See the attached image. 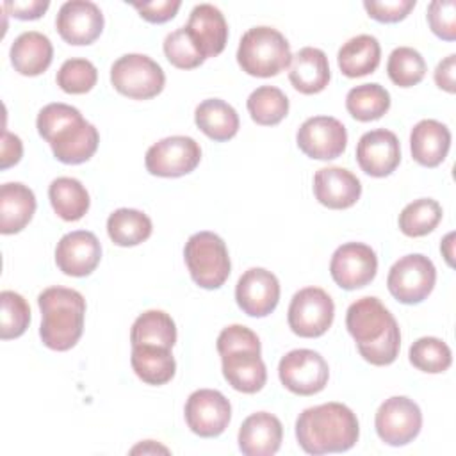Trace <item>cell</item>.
Instances as JSON below:
<instances>
[{
  "label": "cell",
  "instance_id": "cell-18",
  "mask_svg": "<svg viewBox=\"0 0 456 456\" xmlns=\"http://www.w3.org/2000/svg\"><path fill=\"white\" fill-rule=\"evenodd\" d=\"M356 162L369 176H388L401 162L397 135L387 128L365 132L356 144Z\"/></svg>",
  "mask_w": 456,
  "mask_h": 456
},
{
  "label": "cell",
  "instance_id": "cell-50",
  "mask_svg": "<svg viewBox=\"0 0 456 456\" xmlns=\"http://www.w3.org/2000/svg\"><path fill=\"white\" fill-rule=\"evenodd\" d=\"M454 233L451 232V233H447L445 235V239L442 240V244H440V251L444 253V256H445V260H447V264L452 267L454 265V262H452V256H454V251H452V248H454Z\"/></svg>",
  "mask_w": 456,
  "mask_h": 456
},
{
  "label": "cell",
  "instance_id": "cell-21",
  "mask_svg": "<svg viewBox=\"0 0 456 456\" xmlns=\"http://www.w3.org/2000/svg\"><path fill=\"white\" fill-rule=\"evenodd\" d=\"M315 200L333 210L353 207L362 194V183L349 169L321 167L314 176Z\"/></svg>",
  "mask_w": 456,
  "mask_h": 456
},
{
  "label": "cell",
  "instance_id": "cell-13",
  "mask_svg": "<svg viewBox=\"0 0 456 456\" xmlns=\"http://www.w3.org/2000/svg\"><path fill=\"white\" fill-rule=\"evenodd\" d=\"M185 422L189 429L201 438L219 436L230 424V401L212 388H200L192 392L185 403Z\"/></svg>",
  "mask_w": 456,
  "mask_h": 456
},
{
  "label": "cell",
  "instance_id": "cell-37",
  "mask_svg": "<svg viewBox=\"0 0 456 456\" xmlns=\"http://www.w3.org/2000/svg\"><path fill=\"white\" fill-rule=\"evenodd\" d=\"M410 363L422 372L440 374L452 363V353L449 346L436 337H420L410 346Z\"/></svg>",
  "mask_w": 456,
  "mask_h": 456
},
{
  "label": "cell",
  "instance_id": "cell-31",
  "mask_svg": "<svg viewBox=\"0 0 456 456\" xmlns=\"http://www.w3.org/2000/svg\"><path fill=\"white\" fill-rule=\"evenodd\" d=\"M48 198L53 212L64 221H78L89 210V192L80 180L59 176L48 187Z\"/></svg>",
  "mask_w": 456,
  "mask_h": 456
},
{
  "label": "cell",
  "instance_id": "cell-20",
  "mask_svg": "<svg viewBox=\"0 0 456 456\" xmlns=\"http://www.w3.org/2000/svg\"><path fill=\"white\" fill-rule=\"evenodd\" d=\"M185 30L205 59L219 55L228 41V25L223 12L212 4H200L189 14Z\"/></svg>",
  "mask_w": 456,
  "mask_h": 456
},
{
  "label": "cell",
  "instance_id": "cell-5",
  "mask_svg": "<svg viewBox=\"0 0 456 456\" xmlns=\"http://www.w3.org/2000/svg\"><path fill=\"white\" fill-rule=\"evenodd\" d=\"M292 53L285 36L273 27H253L240 37L237 62L251 77H276L290 66Z\"/></svg>",
  "mask_w": 456,
  "mask_h": 456
},
{
  "label": "cell",
  "instance_id": "cell-27",
  "mask_svg": "<svg viewBox=\"0 0 456 456\" xmlns=\"http://www.w3.org/2000/svg\"><path fill=\"white\" fill-rule=\"evenodd\" d=\"M36 212L32 189L20 182H7L0 187V232L4 235L21 232Z\"/></svg>",
  "mask_w": 456,
  "mask_h": 456
},
{
  "label": "cell",
  "instance_id": "cell-4",
  "mask_svg": "<svg viewBox=\"0 0 456 456\" xmlns=\"http://www.w3.org/2000/svg\"><path fill=\"white\" fill-rule=\"evenodd\" d=\"M41 310L39 337L48 349L68 351L82 337L86 299L68 287H48L37 296Z\"/></svg>",
  "mask_w": 456,
  "mask_h": 456
},
{
  "label": "cell",
  "instance_id": "cell-40",
  "mask_svg": "<svg viewBox=\"0 0 456 456\" xmlns=\"http://www.w3.org/2000/svg\"><path fill=\"white\" fill-rule=\"evenodd\" d=\"M57 86L68 94H84L96 86L98 69L87 59H68L57 71Z\"/></svg>",
  "mask_w": 456,
  "mask_h": 456
},
{
  "label": "cell",
  "instance_id": "cell-2",
  "mask_svg": "<svg viewBox=\"0 0 456 456\" xmlns=\"http://www.w3.org/2000/svg\"><path fill=\"white\" fill-rule=\"evenodd\" d=\"M39 135L50 144L53 157L62 164H82L98 150L100 134L84 119L77 107L68 103L45 105L36 119Z\"/></svg>",
  "mask_w": 456,
  "mask_h": 456
},
{
  "label": "cell",
  "instance_id": "cell-35",
  "mask_svg": "<svg viewBox=\"0 0 456 456\" xmlns=\"http://www.w3.org/2000/svg\"><path fill=\"white\" fill-rule=\"evenodd\" d=\"M248 112L256 125H278L289 112V98L274 86H260L248 98Z\"/></svg>",
  "mask_w": 456,
  "mask_h": 456
},
{
  "label": "cell",
  "instance_id": "cell-17",
  "mask_svg": "<svg viewBox=\"0 0 456 456\" xmlns=\"http://www.w3.org/2000/svg\"><path fill=\"white\" fill-rule=\"evenodd\" d=\"M235 299L239 308L249 317H265L278 306L280 281L271 271L251 267L239 278Z\"/></svg>",
  "mask_w": 456,
  "mask_h": 456
},
{
  "label": "cell",
  "instance_id": "cell-10",
  "mask_svg": "<svg viewBox=\"0 0 456 456\" xmlns=\"http://www.w3.org/2000/svg\"><path fill=\"white\" fill-rule=\"evenodd\" d=\"M201 160L200 144L187 135H171L151 144L144 157L150 175L162 178H178L189 175Z\"/></svg>",
  "mask_w": 456,
  "mask_h": 456
},
{
  "label": "cell",
  "instance_id": "cell-1",
  "mask_svg": "<svg viewBox=\"0 0 456 456\" xmlns=\"http://www.w3.org/2000/svg\"><path fill=\"white\" fill-rule=\"evenodd\" d=\"M346 328L365 362L378 367L395 362L401 347L399 324L378 297L365 296L351 303Z\"/></svg>",
  "mask_w": 456,
  "mask_h": 456
},
{
  "label": "cell",
  "instance_id": "cell-41",
  "mask_svg": "<svg viewBox=\"0 0 456 456\" xmlns=\"http://www.w3.org/2000/svg\"><path fill=\"white\" fill-rule=\"evenodd\" d=\"M164 55L175 68H180V69L198 68L205 61V57L198 50L196 43L192 41L185 27H180L166 36Z\"/></svg>",
  "mask_w": 456,
  "mask_h": 456
},
{
  "label": "cell",
  "instance_id": "cell-24",
  "mask_svg": "<svg viewBox=\"0 0 456 456\" xmlns=\"http://www.w3.org/2000/svg\"><path fill=\"white\" fill-rule=\"evenodd\" d=\"M451 148L449 128L436 119L419 121L410 134V150L415 162L424 167H436L442 164Z\"/></svg>",
  "mask_w": 456,
  "mask_h": 456
},
{
  "label": "cell",
  "instance_id": "cell-19",
  "mask_svg": "<svg viewBox=\"0 0 456 456\" xmlns=\"http://www.w3.org/2000/svg\"><path fill=\"white\" fill-rule=\"evenodd\" d=\"M102 246L98 237L87 230H75L61 237L55 248L57 267L75 278L89 276L100 264Z\"/></svg>",
  "mask_w": 456,
  "mask_h": 456
},
{
  "label": "cell",
  "instance_id": "cell-14",
  "mask_svg": "<svg viewBox=\"0 0 456 456\" xmlns=\"http://www.w3.org/2000/svg\"><path fill=\"white\" fill-rule=\"evenodd\" d=\"M378 271L374 249L363 242H346L338 246L330 262L333 281L344 290H354L369 285Z\"/></svg>",
  "mask_w": 456,
  "mask_h": 456
},
{
  "label": "cell",
  "instance_id": "cell-28",
  "mask_svg": "<svg viewBox=\"0 0 456 456\" xmlns=\"http://www.w3.org/2000/svg\"><path fill=\"white\" fill-rule=\"evenodd\" d=\"M130 363L139 379L155 387L166 385L167 381H171L176 370V362L171 354V349L162 346H150V344L132 346Z\"/></svg>",
  "mask_w": 456,
  "mask_h": 456
},
{
  "label": "cell",
  "instance_id": "cell-8",
  "mask_svg": "<svg viewBox=\"0 0 456 456\" xmlns=\"http://www.w3.org/2000/svg\"><path fill=\"white\" fill-rule=\"evenodd\" d=\"M436 269L433 262L420 253H411L399 258L388 271V292L403 305L422 303L433 290Z\"/></svg>",
  "mask_w": 456,
  "mask_h": 456
},
{
  "label": "cell",
  "instance_id": "cell-34",
  "mask_svg": "<svg viewBox=\"0 0 456 456\" xmlns=\"http://www.w3.org/2000/svg\"><path fill=\"white\" fill-rule=\"evenodd\" d=\"M346 109L358 121H374L390 109V94L376 82L362 84L349 89L346 96Z\"/></svg>",
  "mask_w": 456,
  "mask_h": 456
},
{
  "label": "cell",
  "instance_id": "cell-33",
  "mask_svg": "<svg viewBox=\"0 0 456 456\" xmlns=\"http://www.w3.org/2000/svg\"><path fill=\"white\" fill-rule=\"evenodd\" d=\"M132 346L150 344L173 349L176 342V326L169 314L162 310H148L141 314L130 330Z\"/></svg>",
  "mask_w": 456,
  "mask_h": 456
},
{
  "label": "cell",
  "instance_id": "cell-42",
  "mask_svg": "<svg viewBox=\"0 0 456 456\" xmlns=\"http://www.w3.org/2000/svg\"><path fill=\"white\" fill-rule=\"evenodd\" d=\"M428 23L435 36L444 41L456 39V4L454 0H433L428 5Z\"/></svg>",
  "mask_w": 456,
  "mask_h": 456
},
{
  "label": "cell",
  "instance_id": "cell-47",
  "mask_svg": "<svg viewBox=\"0 0 456 456\" xmlns=\"http://www.w3.org/2000/svg\"><path fill=\"white\" fill-rule=\"evenodd\" d=\"M23 155V144L21 139L7 130L2 134V157H0V167L7 169L20 162Z\"/></svg>",
  "mask_w": 456,
  "mask_h": 456
},
{
  "label": "cell",
  "instance_id": "cell-12",
  "mask_svg": "<svg viewBox=\"0 0 456 456\" xmlns=\"http://www.w3.org/2000/svg\"><path fill=\"white\" fill-rule=\"evenodd\" d=\"M378 436L394 447L406 445L417 438L422 428V411L419 404L406 395L385 399L374 419Z\"/></svg>",
  "mask_w": 456,
  "mask_h": 456
},
{
  "label": "cell",
  "instance_id": "cell-39",
  "mask_svg": "<svg viewBox=\"0 0 456 456\" xmlns=\"http://www.w3.org/2000/svg\"><path fill=\"white\" fill-rule=\"evenodd\" d=\"M0 305H2V324H0L2 340L21 337L30 322V306L27 299L14 290H2Z\"/></svg>",
  "mask_w": 456,
  "mask_h": 456
},
{
  "label": "cell",
  "instance_id": "cell-22",
  "mask_svg": "<svg viewBox=\"0 0 456 456\" xmlns=\"http://www.w3.org/2000/svg\"><path fill=\"white\" fill-rule=\"evenodd\" d=\"M281 438L283 426L280 419L267 411H256L244 419L237 442L246 456H273L278 452Z\"/></svg>",
  "mask_w": 456,
  "mask_h": 456
},
{
  "label": "cell",
  "instance_id": "cell-7",
  "mask_svg": "<svg viewBox=\"0 0 456 456\" xmlns=\"http://www.w3.org/2000/svg\"><path fill=\"white\" fill-rule=\"evenodd\" d=\"M114 89L132 100H150L166 84V75L151 57L144 53H125L110 68Z\"/></svg>",
  "mask_w": 456,
  "mask_h": 456
},
{
  "label": "cell",
  "instance_id": "cell-29",
  "mask_svg": "<svg viewBox=\"0 0 456 456\" xmlns=\"http://www.w3.org/2000/svg\"><path fill=\"white\" fill-rule=\"evenodd\" d=\"M379 61L381 46L378 39L370 34H360L347 39L337 53L338 68L349 78L363 77L376 71Z\"/></svg>",
  "mask_w": 456,
  "mask_h": 456
},
{
  "label": "cell",
  "instance_id": "cell-48",
  "mask_svg": "<svg viewBox=\"0 0 456 456\" xmlns=\"http://www.w3.org/2000/svg\"><path fill=\"white\" fill-rule=\"evenodd\" d=\"M454 69H456V55L454 53H451L444 61H440L436 69H435V82H436V86L440 89L451 93V94L456 91Z\"/></svg>",
  "mask_w": 456,
  "mask_h": 456
},
{
  "label": "cell",
  "instance_id": "cell-11",
  "mask_svg": "<svg viewBox=\"0 0 456 456\" xmlns=\"http://www.w3.org/2000/svg\"><path fill=\"white\" fill-rule=\"evenodd\" d=\"M278 376L289 392L296 395H314L324 390L330 367L314 349H292L281 356Z\"/></svg>",
  "mask_w": 456,
  "mask_h": 456
},
{
  "label": "cell",
  "instance_id": "cell-23",
  "mask_svg": "<svg viewBox=\"0 0 456 456\" xmlns=\"http://www.w3.org/2000/svg\"><path fill=\"white\" fill-rule=\"evenodd\" d=\"M223 376L232 388L242 394H255L267 381V369L258 351L235 349L221 356Z\"/></svg>",
  "mask_w": 456,
  "mask_h": 456
},
{
  "label": "cell",
  "instance_id": "cell-9",
  "mask_svg": "<svg viewBox=\"0 0 456 456\" xmlns=\"http://www.w3.org/2000/svg\"><path fill=\"white\" fill-rule=\"evenodd\" d=\"M335 317V305L330 294L319 287H305L292 296L287 321L289 328L303 338L324 335Z\"/></svg>",
  "mask_w": 456,
  "mask_h": 456
},
{
  "label": "cell",
  "instance_id": "cell-49",
  "mask_svg": "<svg viewBox=\"0 0 456 456\" xmlns=\"http://www.w3.org/2000/svg\"><path fill=\"white\" fill-rule=\"evenodd\" d=\"M130 452H132V454H137V452H142V454H146V452H164V454H167L169 451H167L166 447L159 445V444L153 442V440H146V442L135 445Z\"/></svg>",
  "mask_w": 456,
  "mask_h": 456
},
{
  "label": "cell",
  "instance_id": "cell-25",
  "mask_svg": "<svg viewBox=\"0 0 456 456\" xmlns=\"http://www.w3.org/2000/svg\"><path fill=\"white\" fill-rule=\"evenodd\" d=\"M330 62L321 48L305 46L290 61L289 80L303 94H317L330 84Z\"/></svg>",
  "mask_w": 456,
  "mask_h": 456
},
{
  "label": "cell",
  "instance_id": "cell-46",
  "mask_svg": "<svg viewBox=\"0 0 456 456\" xmlns=\"http://www.w3.org/2000/svg\"><path fill=\"white\" fill-rule=\"evenodd\" d=\"M50 7V2L46 0H30V2H5L4 9L9 11L18 20H37L41 18L46 9Z\"/></svg>",
  "mask_w": 456,
  "mask_h": 456
},
{
  "label": "cell",
  "instance_id": "cell-44",
  "mask_svg": "<svg viewBox=\"0 0 456 456\" xmlns=\"http://www.w3.org/2000/svg\"><path fill=\"white\" fill-rule=\"evenodd\" d=\"M413 7H415V0H385V2L365 0L363 2V9L367 11V14L379 23H397L404 20Z\"/></svg>",
  "mask_w": 456,
  "mask_h": 456
},
{
  "label": "cell",
  "instance_id": "cell-30",
  "mask_svg": "<svg viewBox=\"0 0 456 456\" xmlns=\"http://www.w3.org/2000/svg\"><path fill=\"white\" fill-rule=\"evenodd\" d=\"M196 126L212 141L223 142L239 132L237 110L219 98L203 100L194 110Z\"/></svg>",
  "mask_w": 456,
  "mask_h": 456
},
{
  "label": "cell",
  "instance_id": "cell-43",
  "mask_svg": "<svg viewBox=\"0 0 456 456\" xmlns=\"http://www.w3.org/2000/svg\"><path fill=\"white\" fill-rule=\"evenodd\" d=\"M216 347H217V353L221 356L230 353V351H235V349H253V351H258V353L262 349L260 338L256 337V333L253 330H249L248 326H242V324L226 326L219 333Z\"/></svg>",
  "mask_w": 456,
  "mask_h": 456
},
{
  "label": "cell",
  "instance_id": "cell-26",
  "mask_svg": "<svg viewBox=\"0 0 456 456\" xmlns=\"http://www.w3.org/2000/svg\"><path fill=\"white\" fill-rule=\"evenodd\" d=\"M9 55L12 68L20 75L37 77L45 73L52 64L53 46L45 34L37 30H28L14 39Z\"/></svg>",
  "mask_w": 456,
  "mask_h": 456
},
{
  "label": "cell",
  "instance_id": "cell-38",
  "mask_svg": "<svg viewBox=\"0 0 456 456\" xmlns=\"http://www.w3.org/2000/svg\"><path fill=\"white\" fill-rule=\"evenodd\" d=\"M388 78L399 87L417 86L426 75V61L411 46H399L392 50L387 61Z\"/></svg>",
  "mask_w": 456,
  "mask_h": 456
},
{
  "label": "cell",
  "instance_id": "cell-32",
  "mask_svg": "<svg viewBox=\"0 0 456 456\" xmlns=\"http://www.w3.org/2000/svg\"><path fill=\"white\" fill-rule=\"evenodd\" d=\"M151 219L135 208H118L107 219V233L121 248L144 242L151 235Z\"/></svg>",
  "mask_w": 456,
  "mask_h": 456
},
{
  "label": "cell",
  "instance_id": "cell-3",
  "mask_svg": "<svg viewBox=\"0 0 456 456\" xmlns=\"http://www.w3.org/2000/svg\"><path fill=\"white\" fill-rule=\"evenodd\" d=\"M360 436L354 411L342 403H324L303 410L296 420V438L301 449L319 456L349 451Z\"/></svg>",
  "mask_w": 456,
  "mask_h": 456
},
{
  "label": "cell",
  "instance_id": "cell-6",
  "mask_svg": "<svg viewBox=\"0 0 456 456\" xmlns=\"http://www.w3.org/2000/svg\"><path fill=\"white\" fill-rule=\"evenodd\" d=\"M189 274L201 289H219L230 276L232 264L224 240L214 232H198L183 248Z\"/></svg>",
  "mask_w": 456,
  "mask_h": 456
},
{
  "label": "cell",
  "instance_id": "cell-15",
  "mask_svg": "<svg viewBox=\"0 0 456 456\" xmlns=\"http://www.w3.org/2000/svg\"><path fill=\"white\" fill-rule=\"evenodd\" d=\"M296 141L299 150L315 160H333L347 146L346 126L331 116L308 118L297 130Z\"/></svg>",
  "mask_w": 456,
  "mask_h": 456
},
{
  "label": "cell",
  "instance_id": "cell-16",
  "mask_svg": "<svg viewBox=\"0 0 456 456\" xmlns=\"http://www.w3.org/2000/svg\"><path fill=\"white\" fill-rule=\"evenodd\" d=\"M55 27L66 43L75 46L91 45L103 30V14L94 2L69 0L61 5Z\"/></svg>",
  "mask_w": 456,
  "mask_h": 456
},
{
  "label": "cell",
  "instance_id": "cell-36",
  "mask_svg": "<svg viewBox=\"0 0 456 456\" xmlns=\"http://www.w3.org/2000/svg\"><path fill=\"white\" fill-rule=\"evenodd\" d=\"M442 219V207L436 200L420 198L408 203L399 214V228L408 237L431 233Z\"/></svg>",
  "mask_w": 456,
  "mask_h": 456
},
{
  "label": "cell",
  "instance_id": "cell-45",
  "mask_svg": "<svg viewBox=\"0 0 456 456\" xmlns=\"http://www.w3.org/2000/svg\"><path fill=\"white\" fill-rule=\"evenodd\" d=\"M182 2L180 0H157L144 4H132V7L150 23H166L175 18Z\"/></svg>",
  "mask_w": 456,
  "mask_h": 456
}]
</instances>
